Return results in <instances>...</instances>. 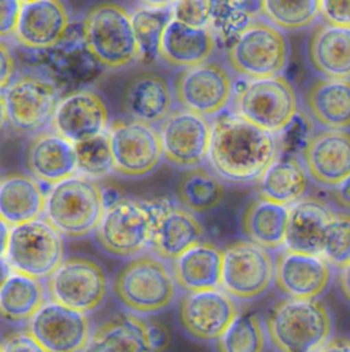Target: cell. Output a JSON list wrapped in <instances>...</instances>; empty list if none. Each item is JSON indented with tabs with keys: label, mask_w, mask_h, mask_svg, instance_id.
Segmentation results:
<instances>
[{
	"label": "cell",
	"mask_w": 350,
	"mask_h": 352,
	"mask_svg": "<svg viewBox=\"0 0 350 352\" xmlns=\"http://www.w3.org/2000/svg\"><path fill=\"white\" fill-rule=\"evenodd\" d=\"M7 121V114H5V106H4V99L3 95L0 94V131L3 129L4 124Z\"/></svg>",
	"instance_id": "obj_52"
},
{
	"label": "cell",
	"mask_w": 350,
	"mask_h": 352,
	"mask_svg": "<svg viewBox=\"0 0 350 352\" xmlns=\"http://www.w3.org/2000/svg\"><path fill=\"white\" fill-rule=\"evenodd\" d=\"M1 95L7 121L22 132L37 131L51 121L60 99L54 82L36 76L18 77Z\"/></svg>",
	"instance_id": "obj_15"
},
{
	"label": "cell",
	"mask_w": 350,
	"mask_h": 352,
	"mask_svg": "<svg viewBox=\"0 0 350 352\" xmlns=\"http://www.w3.org/2000/svg\"><path fill=\"white\" fill-rule=\"evenodd\" d=\"M214 47L215 37L209 26L194 28L172 19L162 36L159 59L183 70L209 60Z\"/></svg>",
	"instance_id": "obj_29"
},
{
	"label": "cell",
	"mask_w": 350,
	"mask_h": 352,
	"mask_svg": "<svg viewBox=\"0 0 350 352\" xmlns=\"http://www.w3.org/2000/svg\"><path fill=\"white\" fill-rule=\"evenodd\" d=\"M320 15L324 23L350 28V1H320Z\"/></svg>",
	"instance_id": "obj_43"
},
{
	"label": "cell",
	"mask_w": 350,
	"mask_h": 352,
	"mask_svg": "<svg viewBox=\"0 0 350 352\" xmlns=\"http://www.w3.org/2000/svg\"><path fill=\"white\" fill-rule=\"evenodd\" d=\"M288 221V208L255 197L243 209L240 230L247 241L266 249L284 246Z\"/></svg>",
	"instance_id": "obj_32"
},
{
	"label": "cell",
	"mask_w": 350,
	"mask_h": 352,
	"mask_svg": "<svg viewBox=\"0 0 350 352\" xmlns=\"http://www.w3.org/2000/svg\"><path fill=\"white\" fill-rule=\"evenodd\" d=\"M266 333L259 316L239 314L225 333L214 341V352H265Z\"/></svg>",
	"instance_id": "obj_37"
},
{
	"label": "cell",
	"mask_w": 350,
	"mask_h": 352,
	"mask_svg": "<svg viewBox=\"0 0 350 352\" xmlns=\"http://www.w3.org/2000/svg\"><path fill=\"white\" fill-rule=\"evenodd\" d=\"M81 352H156L150 324L139 315L126 312L114 315L91 333Z\"/></svg>",
	"instance_id": "obj_27"
},
{
	"label": "cell",
	"mask_w": 350,
	"mask_h": 352,
	"mask_svg": "<svg viewBox=\"0 0 350 352\" xmlns=\"http://www.w3.org/2000/svg\"><path fill=\"white\" fill-rule=\"evenodd\" d=\"M0 352H3V346H1V342H0Z\"/></svg>",
	"instance_id": "obj_53"
},
{
	"label": "cell",
	"mask_w": 350,
	"mask_h": 352,
	"mask_svg": "<svg viewBox=\"0 0 350 352\" xmlns=\"http://www.w3.org/2000/svg\"><path fill=\"white\" fill-rule=\"evenodd\" d=\"M118 302L135 315H150L166 309L176 298L177 285L167 264L152 253L126 261L113 279Z\"/></svg>",
	"instance_id": "obj_3"
},
{
	"label": "cell",
	"mask_w": 350,
	"mask_h": 352,
	"mask_svg": "<svg viewBox=\"0 0 350 352\" xmlns=\"http://www.w3.org/2000/svg\"><path fill=\"white\" fill-rule=\"evenodd\" d=\"M47 352H81L92 333L86 314L47 301L26 329Z\"/></svg>",
	"instance_id": "obj_17"
},
{
	"label": "cell",
	"mask_w": 350,
	"mask_h": 352,
	"mask_svg": "<svg viewBox=\"0 0 350 352\" xmlns=\"http://www.w3.org/2000/svg\"><path fill=\"white\" fill-rule=\"evenodd\" d=\"M303 104L323 129H350V78H316L305 89Z\"/></svg>",
	"instance_id": "obj_28"
},
{
	"label": "cell",
	"mask_w": 350,
	"mask_h": 352,
	"mask_svg": "<svg viewBox=\"0 0 350 352\" xmlns=\"http://www.w3.org/2000/svg\"><path fill=\"white\" fill-rule=\"evenodd\" d=\"M154 221V202L119 199L104 209L95 239L108 254L135 257L150 245Z\"/></svg>",
	"instance_id": "obj_8"
},
{
	"label": "cell",
	"mask_w": 350,
	"mask_h": 352,
	"mask_svg": "<svg viewBox=\"0 0 350 352\" xmlns=\"http://www.w3.org/2000/svg\"><path fill=\"white\" fill-rule=\"evenodd\" d=\"M0 183H1V175H0Z\"/></svg>",
	"instance_id": "obj_54"
},
{
	"label": "cell",
	"mask_w": 350,
	"mask_h": 352,
	"mask_svg": "<svg viewBox=\"0 0 350 352\" xmlns=\"http://www.w3.org/2000/svg\"><path fill=\"white\" fill-rule=\"evenodd\" d=\"M14 58L7 44L0 41V91L5 89L14 74Z\"/></svg>",
	"instance_id": "obj_46"
},
{
	"label": "cell",
	"mask_w": 350,
	"mask_h": 352,
	"mask_svg": "<svg viewBox=\"0 0 350 352\" xmlns=\"http://www.w3.org/2000/svg\"><path fill=\"white\" fill-rule=\"evenodd\" d=\"M331 276V265L321 256L283 249L275 258L273 282L285 298H317L329 286Z\"/></svg>",
	"instance_id": "obj_21"
},
{
	"label": "cell",
	"mask_w": 350,
	"mask_h": 352,
	"mask_svg": "<svg viewBox=\"0 0 350 352\" xmlns=\"http://www.w3.org/2000/svg\"><path fill=\"white\" fill-rule=\"evenodd\" d=\"M320 256L339 270L350 263V213H334L324 234Z\"/></svg>",
	"instance_id": "obj_41"
},
{
	"label": "cell",
	"mask_w": 350,
	"mask_h": 352,
	"mask_svg": "<svg viewBox=\"0 0 350 352\" xmlns=\"http://www.w3.org/2000/svg\"><path fill=\"white\" fill-rule=\"evenodd\" d=\"M277 151L275 135L232 113L217 116L211 125L207 160L211 170L228 182H257L277 158Z\"/></svg>",
	"instance_id": "obj_1"
},
{
	"label": "cell",
	"mask_w": 350,
	"mask_h": 352,
	"mask_svg": "<svg viewBox=\"0 0 350 352\" xmlns=\"http://www.w3.org/2000/svg\"><path fill=\"white\" fill-rule=\"evenodd\" d=\"M135 38L139 48V59L151 63L159 59V48L163 32L173 19L172 7H143L130 15Z\"/></svg>",
	"instance_id": "obj_36"
},
{
	"label": "cell",
	"mask_w": 350,
	"mask_h": 352,
	"mask_svg": "<svg viewBox=\"0 0 350 352\" xmlns=\"http://www.w3.org/2000/svg\"><path fill=\"white\" fill-rule=\"evenodd\" d=\"M3 352H47L27 330L8 334L1 342Z\"/></svg>",
	"instance_id": "obj_44"
},
{
	"label": "cell",
	"mask_w": 350,
	"mask_h": 352,
	"mask_svg": "<svg viewBox=\"0 0 350 352\" xmlns=\"http://www.w3.org/2000/svg\"><path fill=\"white\" fill-rule=\"evenodd\" d=\"M106 132L114 172L126 177H141L158 166L162 146L155 126L133 118H117Z\"/></svg>",
	"instance_id": "obj_13"
},
{
	"label": "cell",
	"mask_w": 350,
	"mask_h": 352,
	"mask_svg": "<svg viewBox=\"0 0 350 352\" xmlns=\"http://www.w3.org/2000/svg\"><path fill=\"white\" fill-rule=\"evenodd\" d=\"M81 36L88 54L104 67L121 69L139 59L130 14L117 3L91 7L82 18Z\"/></svg>",
	"instance_id": "obj_5"
},
{
	"label": "cell",
	"mask_w": 350,
	"mask_h": 352,
	"mask_svg": "<svg viewBox=\"0 0 350 352\" xmlns=\"http://www.w3.org/2000/svg\"><path fill=\"white\" fill-rule=\"evenodd\" d=\"M258 12L279 30H299L312 25L320 15V0L258 1Z\"/></svg>",
	"instance_id": "obj_39"
},
{
	"label": "cell",
	"mask_w": 350,
	"mask_h": 352,
	"mask_svg": "<svg viewBox=\"0 0 350 352\" xmlns=\"http://www.w3.org/2000/svg\"><path fill=\"white\" fill-rule=\"evenodd\" d=\"M332 199L338 206L350 210V176L332 187Z\"/></svg>",
	"instance_id": "obj_47"
},
{
	"label": "cell",
	"mask_w": 350,
	"mask_h": 352,
	"mask_svg": "<svg viewBox=\"0 0 350 352\" xmlns=\"http://www.w3.org/2000/svg\"><path fill=\"white\" fill-rule=\"evenodd\" d=\"M70 16L63 1H21L15 40L26 48L44 50L60 43L69 29Z\"/></svg>",
	"instance_id": "obj_22"
},
{
	"label": "cell",
	"mask_w": 350,
	"mask_h": 352,
	"mask_svg": "<svg viewBox=\"0 0 350 352\" xmlns=\"http://www.w3.org/2000/svg\"><path fill=\"white\" fill-rule=\"evenodd\" d=\"M172 91L180 109L206 118L218 116L231 104L233 81L228 67L217 60H206L180 70Z\"/></svg>",
	"instance_id": "obj_9"
},
{
	"label": "cell",
	"mask_w": 350,
	"mask_h": 352,
	"mask_svg": "<svg viewBox=\"0 0 350 352\" xmlns=\"http://www.w3.org/2000/svg\"><path fill=\"white\" fill-rule=\"evenodd\" d=\"M74 150L77 158V170L81 176L95 180L96 177H103L114 170L107 132L75 143Z\"/></svg>",
	"instance_id": "obj_40"
},
{
	"label": "cell",
	"mask_w": 350,
	"mask_h": 352,
	"mask_svg": "<svg viewBox=\"0 0 350 352\" xmlns=\"http://www.w3.org/2000/svg\"><path fill=\"white\" fill-rule=\"evenodd\" d=\"M316 352H350V338L331 337Z\"/></svg>",
	"instance_id": "obj_48"
},
{
	"label": "cell",
	"mask_w": 350,
	"mask_h": 352,
	"mask_svg": "<svg viewBox=\"0 0 350 352\" xmlns=\"http://www.w3.org/2000/svg\"><path fill=\"white\" fill-rule=\"evenodd\" d=\"M173 91L159 73L144 70L135 74L122 91V107L129 118L155 125L172 113Z\"/></svg>",
	"instance_id": "obj_23"
},
{
	"label": "cell",
	"mask_w": 350,
	"mask_h": 352,
	"mask_svg": "<svg viewBox=\"0 0 350 352\" xmlns=\"http://www.w3.org/2000/svg\"><path fill=\"white\" fill-rule=\"evenodd\" d=\"M214 1H177L172 7L173 19L194 28L210 25Z\"/></svg>",
	"instance_id": "obj_42"
},
{
	"label": "cell",
	"mask_w": 350,
	"mask_h": 352,
	"mask_svg": "<svg viewBox=\"0 0 350 352\" xmlns=\"http://www.w3.org/2000/svg\"><path fill=\"white\" fill-rule=\"evenodd\" d=\"M11 268L5 260V257H0V286L5 282V279L10 276Z\"/></svg>",
	"instance_id": "obj_51"
},
{
	"label": "cell",
	"mask_w": 350,
	"mask_h": 352,
	"mask_svg": "<svg viewBox=\"0 0 350 352\" xmlns=\"http://www.w3.org/2000/svg\"><path fill=\"white\" fill-rule=\"evenodd\" d=\"M158 132L162 157L172 165L189 169L207 158L211 125L205 117L183 109L172 110Z\"/></svg>",
	"instance_id": "obj_16"
},
{
	"label": "cell",
	"mask_w": 350,
	"mask_h": 352,
	"mask_svg": "<svg viewBox=\"0 0 350 352\" xmlns=\"http://www.w3.org/2000/svg\"><path fill=\"white\" fill-rule=\"evenodd\" d=\"M301 162L314 183L334 187L350 176V132L321 129L305 140Z\"/></svg>",
	"instance_id": "obj_19"
},
{
	"label": "cell",
	"mask_w": 350,
	"mask_h": 352,
	"mask_svg": "<svg viewBox=\"0 0 350 352\" xmlns=\"http://www.w3.org/2000/svg\"><path fill=\"white\" fill-rule=\"evenodd\" d=\"M264 327L276 352H316L332 337V316L318 298L284 297L270 305Z\"/></svg>",
	"instance_id": "obj_2"
},
{
	"label": "cell",
	"mask_w": 350,
	"mask_h": 352,
	"mask_svg": "<svg viewBox=\"0 0 350 352\" xmlns=\"http://www.w3.org/2000/svg\"><path fill=\"white\" fill-rule=\"evenodd\" d=\"M51 125L55 133L75 144L106 132L107 107L96 92L78 89L59 99Z\"/></svg>",
	"instance_id": "obj_18"
},
{
	"label": "cell",
	"mask_w": 350,
	"mask_h": 352,
	"mask_svg": "<svg viewBox=\"0 0 350 352\" xmlns=\"http://www.w3.org/2000/svg\"><path fill=\"white\" fill-rule=\"evenodd\" d=\"M47 294L52 302L88 314L103 302L107 278L96 261L80 256L66 257L47 278Z\"/></svg>",
	"instance_id": "obj_12"
},
{
	"label": "cell",
	"mask_w": 350,
	"mask_h": 352,
	"mask_svg": "<svg viewBox=\"0 0 350 352\" xmlns=\"http://www.w3.org/2000/svg\"><path fill=\"white\" fill-rule=\"evenodd\" d=\"M176 285L185 290L205 292L221 286L222 250L209 241H200L172 261Z\"/></svg>",
	"instance_id": "obj_30"
},
{
	"label": "cell",
	"mask_w": 350,
	"mask_h": 352,
	"mask_svg": "<svg viewBox=\"0 0 350 352\" xmlns=\"http://www.w3.org/2000/svg\"><path fill=\"white\" fill-rule=\"evenodd\" d=\"M45 194L32 176L15 172L0 183V217L10 226H21L40 219Z\"/></svg>",
	"instance_id": "obj_31"
},
{
	"label": "cell",
	"mask_w": 350,
	"mask_h": 352,
	"mask_svg": "<svg viewBox=\"0 0 350 352\" xmlns=\"http://www.w3.org/2000/svg\"><path fill=\"white\" fill-rule=\"evenodd\" d=\"M5 260L11 271L48 278L63 260V241L44 219L11 227Z\"/></svg>",
	"instance_id": "obj_10"
},
{
	"label": "cell",
	"mask_w": 350,
	"mask_h": 352,
	"mask_svg": "<svg viewBox=\"0 0 350 352\" xmlns=\"http://www.w3.org/2000/svg\"><path fill=\"white\" fill-rule=\"evenodd\" d=\"M10 231H11L10 226L0 217V257H5Z\"/></svg>",
	"instance_id": "obj_50"
},
{
	"label": "cell",
	"mask_w": 350,
	"mask_h": 352,
	"mask_svg": "<svg viewBox=\"0 0 350 352\" xmlns=\"http://www.w3.org/2000/svg\"><path fill=\"white\" fill-rule=\"evenodd\" d=\"M309 184L307 173L295 155L277 157L257 180L258 197L279 205H292L303 198Z\"/></svg>",
	"instance_id": "obj_33"
},
{
	"label": "cell",
	"mask_w": 350,
	"mask_h": 352,
	"mask_svg": "<svg viewBox=\"0 0 350 352\" xmlns=\"http://www.w3.org/2000/svg\"><path fill=\"white\" fill-rule=\"evenodd\" d=\"M225 56L229 69L247 81L270 78L285 69L288 44L283 32L265 19H254L226 48Z\"/></svg>",
	"instance_id": "obj_7"
},
{
	"label": "cell",
	"mask_w": 350,
	"mask_h": 352,
	"mask_svg": "<svg viewBox=\"0 0 350 352\" xmlns=\"http://www.w3.org/2000/svg\"><path fill=\"white\" fill-rule=\"evenodd\" d=\"M21 1L1 0L0 1V38L14 36L18 16H19Z\"/></svg>",
	"instance_id": "obj_45"
},
{
	"label": "cell",
	"mask_w": 350,
	"mask_h": 352,
	"mask_svg": "<svg viewBox=\"0 0 350 352\" xmlns=\"http://www.w3.org/2000/svg\"><path fill=\"white\" fill-rule=\"evenodd\" d=\"M177 199L183 208L194 214L214 209L224 197L220 177L205 166L185 169L177 183Z\"/></svg>",
	"instance_id": "obj_35"
},
{
	"label": "cell",
	"mask_w": 350,
	"mask_h": 352,
	"mask_svg": "<svg viewBox=\"0 0 350 352\" xmlns=\"http://www.w3.org/2000/svg\"><path fill=\"white\" fill-rule=\"evenodd\" d=\"M104 209L103 190L96 180L73 175L45 194L43 219L59 235L81 238L96 230Z\"/></svg>",
	"instance_id": "obj_4"
},
{
	"label": "cell",
	"mask_w": 350,
	"mask_h": 352,
	"mask_svg": "<svg viewBox=\"0 0 350 352\" xmlns=\"http://www.w3.org/2000/svg\"><path fill=\"white\" fill-rule=\"evenodd\" d=\"M258 12L254 1H214L209 28L226 48L251 25Z\"/></svg>",
	"instance_id": "obj_38"
},
{
	"label": "cell",
	"mask_w": 350,
	"mask_h": 352,
	"mask_svg": "<svg viewBox=\"0 0 350 352\" xmlns=\"http://www.w3.org/2000/svg\"><path fill=\"white\" fill-rule=\"evenodd\" d=\"M334 210L320 198L303 197L288 208L284 246L287 250L320 256Z\"/></svg>",
	"instance_id": "obj_25"
},
{
	"label": "cell",
	"mask_w": 350,
	"mask_h": 352,
	"mask_svg": "<svg viewBox=\"0 0 350 352\" xmlns=\"http://www.w3.org/2000/svg\"><path fill=\"white\" fill-rule=\"evenodd\" d=\"M45 302V290L38 279L11 271L0 286V318L12 322H27Z\"/></svg>",
	"instance_id": "obj_34"
},
{
	"label": "cell",
	"mask_w": 350,
	"mask_h": 352,
	"mask_svg": "<svg viewBox=\"0 0 350 352\" xmlns=\"http://www.w3.org/2000/svg\"><path fill=\"white\" fill-rule=\"evenodd\" d=\"M338 289H339L343 300L347 304H350V263L339 270Z\"/></svg>",
	"instance_id": "obj_49"
},
{
	"label": "cell",
	"mask_w": 350,
	"mask_h": 352,
	"mask_svg": "<svg viewBox=\"0 0 350 352\" xmlns=\"http://www.w3.org/2000/svg\"><path fill=\"white\" fill-rule=\"evenodd\" d=\"M275 258L269 250L247 241H233L222 250L221 287L235 301L262 296L273 282Z\"/></svg>",
	"instance_id": "obj_11"
},
{
	"label": "cell",
	"mask_w": 350,
	"mask_h": 352,
	"mask_svg": "<svg viewBox=\"0 0 350 352\" xmlns=\"http://www.w3.org/2000/svg\"><path fill=\"white\" fill-rule=\"evenodd\" d=\"M298 107L296 92L283 76L247 81L231 100L232 114L275 136L292 122Z\"/></svg>",
	"instance_id": "obj_6"
},
{
	"label": "cell",
	"mask_w": 350,
	"mask_h": 352,
	"mask_svg": "<svg viewBox=\"0 0 350 352\" xmlns=\"http://www.w3.org/2000/svg\"><path fill=\"white\" fill-rule=\"evenodd\" d=\"M237 315L236 301L220 289L185 293L177 308L180 327L196 341L214 342Z\"/></svg>",
	"instance_id": "obj_14"
},
{
	"label": "cell",
	"mask_w": 350,
	"mask_h": 352,
	"mask_svg": "<svg viewBox=\"0 0 350 352\" xmlns=\"http://www.w3.org/2000/svg\"><path fill=\"white\" fill-rule=\"evenodd\" d=\"M310 67L328 80L350 78V28L317 25L306 43Z\"/></svg>",
	"instance_id": "obj_26"
},
{
	"label": "cell",
	"mask_w": 350,
	"mask_h": 352,
	"mask_svg": "<svg viewBox=\"0 0 350 352\" xmlns=\"http://www.w3.org/2000/svg\"><path fill=\"white\" fill-rule=\"evenodd\" d=\"M203 228L194 213L180 204L154 202V221L150 246L161 260H176L202 241Z\"/></svg>",
	"instance_id": "obj_20"
},
{
	"label": "cell",
	"mask_w": 350,
	"mask_h": 352,
	"mask_svg": "<svg viewBox=\"0 0 350 352\" xmlns=\"http://www.w3.org/2000/svg\"><path fill=\"white\" fill-rule=\"evenodd\" d=\"M25 165L34 180L54 186L75 173L74 144L54 131L40 132L26 146Z\"/></svg>",
	"instance_id": "obj_24"
}]
</instances>
